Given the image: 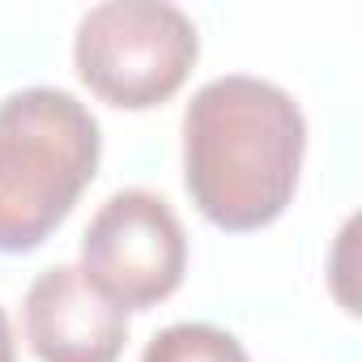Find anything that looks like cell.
Listing matches in <instances>:
<instances>
[{
	"mask_svg": "<svg viewBox=\"0 0 362 362\" xmlns=\"http://www.w3.org/2000/svg\"><path fill=\"white\" fill-rule=\"evenodd\" d=\"M307 119L260 77L230 73L201 86L184 111V184L222 230L247 235L286 214L298 188Z\"/></svg>",
	"mask_w": 362,
	"mask_h": 362,
	"instance_id": "6da1fadb",
	"label": "cell"
},
{
	"mask_svg": "<svg viewBox=\"0 0 362 362\" xmlns=\"http://www.w3.org/2000/svg\"><path fill=\"white\" fill-rule=\"evenodd\" d=\"M98 153V119L69 90L30 86L0 103V252L43 247L90 188Z\"/></svg>",
	"mask_w": 362,
	"mask_h": 362,
	"instance_id": "7a4b0ae2",
	"label": "cell"
},
{
	"mask_svg": "<svg viewBox=\"0 0 362 362\" xmlns=\"http://www.w3.org/2000/svg\"><path fill=\"white\" fill-rule=\"evenodd\" d=\"M201 56L192 18L166 0L94 5L73 39L77 77L111 107L149 111L188 81Z\"/></svg>",
	"mask_w": 362,
	"mask_h": 362,
	"instance_id": "3957f363",
	"label": "cell"
},
{
	"mask_svg": "<svg viewBox=\"0 0 362 362\" xmlns=\"http://www.w3.org/2000/svg\"><path fill=\"white\" fill-rule=\"evenodd\" d=\"M188 269V235L175 209L145 188L115 192L81 235V273L124 311L170 298Z\"/></svg>",
	"mask_w": 362,
	"mask_h": 362,
	"instance_id": "277c9868",
	"label": "cell"
},
{
	"mask_svg": "<svg viewBox=\"0 0 362 362\" xmlns=\"http://www.w3.org/2000/svg\"><path fill=\"white\" fill-rule=\"evenodd\" d=\"M22 328L39 362H115L128 341V311L94 290L77 264H52L26 290Z\"/></svg>",
	"mask_w": 362,
	"mask_h": 362,
	"instance_id": "5b68a950",
	"label": "cell"
},
{
	"mask_svg": "<svg viewBox=\"0 0 362 362\" xmlns=\"http://www.w3.org/2000/svg\"><path fill=\"white\" fill-rule=\"evenodd\" d=\"M141 362H247V349L214 324H170L145 345Z\"/></svg>",
	"mask_w": 362,
	"mask_h": 362,
	"instance_id": "8992f818",
	"label": "cell"
},
{
	"mask_svg": "<svg viewBox=\"0 0 362 362\" xmlns=\"http://www.w3.org/2000/svg\"><path fill=\"white\" fill-rule=\"evenodd\" d=\"M0 362H18V341H13V328H9L5 307H0Z\"/></svg>",
	"mask_w": 362,
	"mask_h": 362,
	"instance_id": "52a82bcc",
	"label": "cell"
}]
</instances>
